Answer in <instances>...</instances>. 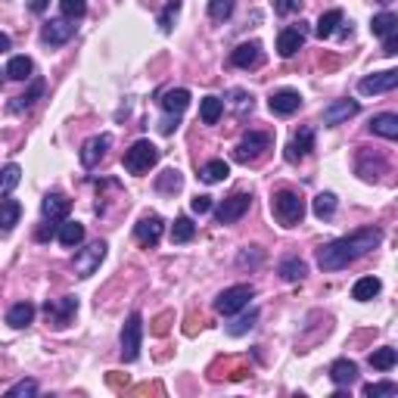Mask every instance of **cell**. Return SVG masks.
<instances>
[{
	"instance_id": "21",
	"label": "cell",
	"mask_w": 398,
	"mask_h": 398,
	"mask_svg": "<svg viewBox=\"0 0 398 398\" xmlns=\"http://www.w3.org/2000/svg\"><path fill=\"white\" fill-rule=\"evenodd\" d=\"M355 377H358V364L355 361H349V358H339V361H333V367H330V380L336 386H349V383H355Z\"/></svg>"
},
{
	"instance_id": "18",
	"label": "cell",
	"mask_w": 398,
	"mask_h": 398,
	"mask_svg": "<svg viewBox=\"0 0 398 398\" xmlns=\"http://www.w3.org/2000/svg\"><path fill=\"white\" fill-rule=\"evenodd\" d=\"M234 66L236 69H256L258 62H262V44L258 41H249V44H240V47L234 50Z\"/></svg>"
},
{
	"instance_id": "8",
	"label": "cell",
	"mask_w": 398,
	"mask_h": 398,
	"mask_svg": "<svg viewBox=\"0 0 398 398\" xmlns=\"http://www.w3.org/2000/svg\"><path fill=\"white\" fill-rule=\"evenodd\" d=\"M249 203H252V196H246V193L227 196V199L218 206V212H215L218 224H234V221H240V218L249 212Z\"/></svg>"
},
{
	"instance_id": "5",
	"label": "cell",
	"mask_w": 398,
	"mask_h": 398,
	"mask_svg": "<svg viewBox=\"0 0 398 398\" xmlns=\"http://www.w3.org/2000/svg\"><path fill=\"white\" fill-rule=\"evenodd\" d=\"M140 339H143V317L137 311H131L122 327V358L125 361H137V355H140Z\"/></svg>"
},
{
	"instance_id": "46",
	"label": "cell",
	"mask_w": 398,
	"mask_h": 398,
	"mask_svg": "<svg viewBox=\"0 0 398 398\" xmlns=\"http://www.w3.org/2000/svg\"><path fill=\"white\" fill-rule=\"evenodd\" d=\"M190 209L196 212V215H206V212H212V196H193V199H190Z\"/></svg>"
},
{
	"instance_id": "16",
	"label": "cell",
	"mask_w": 398,
	"mask_h": 398,
	"mask_svg": "<svg viewBox=\"0 0 398 398\" xmlns=\"http://www.w3.org/2000/svg\"><path fill=\"white\" fill-rule=\"evenodd\" d=\"M311 149H314V131H311V128H302V131H299V134L290 140V147H286V159H290V162H302V159L311 153Z\"/></svg>"
},
{
	"instance_id": "3",
	"label": "cell",
	"mask_w": 398,
	"mask_h": 398,
	"mask_svg": "<svg viewBox=\"0 0 398 398\" xmlns=\"http://www.w3.org/2000/svg\"><path fill=\"white\" fill-rule=\"evenodd\" d=\"M156 162H159V149L149 140H137L134 147L125 153V169H128L131 175H147Z\"/></svg>"
},
{
	"instance_id": "26",
	"label": "cell",
	"mask_w": 398,
	"mask_h": 398,
	"mask_svg": "<svg viewBox=\"0 0 398 398\" xmlns=\"http://www.w3.org/2000/svg\"><path fill=\"white\" fill-rule=\"evenodd\" d=\"M336 25H343V10H327L314 25V34L317 38H333L336 34Z\"/></svg>"
},
{
	"instance_id": "11",
	"label": "cell",
	"mask_w": 398,
	"mask_h": 398,
	"mask_svg": "<svg viewBox=\"0 0 398 398\" xmlns=\"http://www.w3.org/2000/svg\"><path fill=\"white\" fill-rule=\"evenodd\" d=\"M398 88V72L395 69H386V72H377L371 78H361L358 90L361 94H389V90Z\"/></svg>"
},
{
	"instance_id": "35",
	"label": "cell",
	"mask_w": 398,
	"mask_h": 398,
	"mask_svg": "<svg viewBox=\"0 0 398 398\" xmlns=\"http://www.w3.org/2000/svg\"><path fill=\"white\" fill-rule=\"evenodd\" d=\"M193 234H196V224L190 218H177L171 224V243H187V240H193Z\"/></svg>"
},
{
	"instance_id": "17",
	"label": "cell",
	"mask_w": 398,
	"mask_h": 398,
	"mask_svg": "<svg viewBox=\"0 0 398 398\" xmlns=\"http://www.w3.org/2000/svg\"><path fill=\"white\" fill-rule=\"evenodd\" d=\"M69 209H72V199H69V196H62V193H50L47 199H44V206H41L44 218H47L50 224L62 221V218L69 215Z\"/></svg>"
},
{
	"instance_id": "29",
	"label": "cell",
	"mask_w": 398,
	"mask_h": 398,
	"mask_svg": "<svg viewBox=\"0 0 398 398\" xmlns=\"http://www.w3.org/2000/svg\"><path fill=\"white\" fill-rule=\"evenodd\" d=\"M32 72H34V62L28 60V56H13L10 66H7V75L13 78V82H28Z\"/></svg>"
},
{
	"instance_id": "15",
	"label": "cell",
	"mask_w": 398,
	"mask_h": 398,
	"mask_svg": "<svg viewBox=\"0 0 398 398\" xmlns=\"http://www.w3.org/2000/svg\"><path fill=\"white\" fill-rule=\"evenodd\" d=\"M271 112L274 115H293L299 106H302V97H299V90H274L268 100Z\"/></svg>"
},
{
	"instance_id": "28",
	"label": "cell",
	"mask_w": 398,
	"mask_h": 398,
	"mask_svg": "<svg viewBox=\"0 0 398 398\" xmlns=\"http://www.w3.org/2000/svg\"><path fill=\"white\" fill-rule=\"evenodd\" d=\"M227 175H230V165L224 162V159H212V162H206L203 169H199V177H203L206 184H221Z\"/></svg>"
},
{
	"instance_id": "32",
	"label": "cell",
	"mask_w": 398,
	"mask_h": 398,
	"mask_svg": "<svg viewBox=\"0 0 398 398\" xmlns=\"http://www.w3.org/2000/svg\"><path fill=\"white\" fill-rule=\"evenodd\" d=\"M371 32L377 34V38H386V34H395V32H398V16H395V13H380V16H373Z\"/></svg>"
},
{
	"instance_id": "37",
	"label": "cell",
	"mask_w": 398,
	"mask_h": 398,
	"mask_svg": "<svg viewBox=\"0 0 398 398\" xmlns=\"http://www.w3.org/2000/svg\"><path fill=\"white\" fill-rule=\"evenodd\" d=\"M395 361H398L395 349H377L371 355V367H373V371H392V367H395Z\"/></svg>"
},
{
	"instance_id": "47",
	"label": "cell",
	"mask_w": 398,
	"mask_h": 398,
	"mask_svg": "<svg viewBox=\"0 0 398 398\" xmlns=\"http://www.w3.org/2000/svg\"><path fill=\"white\" fill-rule=\"evenodd\" d=\"M240 264H256V262H262V249L258 246H252V256L249 252H240V258H236Z\"/></svg>"
},
{
	"instance_id": "38",
	"label": "cell",
	"mask_w": 398,
	"mask_h": 398,
	"mask_svg": "<svg viewBox=\"0 0 398 398\" xmlns=\"http://www.w3.org/2000/svg\"><path fill=\"white\" fill-rule=\"evenodd\" d=\"M41 94H44V82H34V84H32V90H25L22 97H16V103H13L10 109H13V112H22V109L34 106V100H38Z\"/></svg>"
},
{
	"instance_id": "39",
	"label": "cell",
	"mask_w": 398,
	"mask_h": 398,
	"mask_svg": "<svg viewBox=\"0 0 398 398\" xmlns=\"http://www.w3.org/2000/svg\"><path fill=\"white\" fill-rule=\"evenodd\" d=\"M256 321H258V311L252 308L249 314H240L234 324H227V333H230V336H243L246 330H252V327H256Z\"/></svg>"
},
{
	"instance_id": "50",
	"label": "cell",
	"mask_w": 398,
	"mask_h": 398,
	"mask_svg": "<svg viewBox=\"0 0 398 398\" xmlns=\"http://www.w3.org/2000/svg\"><path fill=\"white\" fill-rule=\"evenodd\" d=\"M177 119H181V115H169V119H165V122H162V134H171V131L177 128Z\"/></svg>"
},
{
	"instance_id": "10",
	"label": "cell",
	"mask_w": 398,
	"mask_h": 398,
	"mask_svg": "<svg viewBox=\"0 0 398 398\" xmlns=\"http://www.w3.org/2000/svg\"><path fill=\"white\" fill-rule=\"evenodd\" d=\"M162 230H165V224H162L159 215H143L134 227V236H137V243L140 246H149V249H153V246L162 240Z\"/></svg>"
},
{
	"instance_id": "41",
	"label": "cell",
	"mask_w": 398,
	"mask_h": 398,
	"mask_svg": "<svg viewBox=\"0 0 398 398\" xmlns=\"http://www.w3.org/2000/svg\"><path fill=\"white\" fill-rule=\"evenodd\" d=\"M234 7H236V0H209V16L218 22H224L234 16Z\"/></svg>"
},
{
	"instance_id": "52",
	"label": "cell",
	"mask_w": 398,
	"mask_h": 398,
	"mask_svg": "<svg viewBox=\"0 0 398 398\" xmlns=\"http://www.w3.org/2000/svg\"><path fill=\"white\" fill-rule=\"evenodd\" d=\"M373 3H383V7H389V3H392V0H373Z\"/></svg>"
},
{
	"instance_id": "43",
	"label": "cell",
	"mask_w": 398,
	"mask_h": 398,
	"mask_svg": "<svg viewBox=\"0 0 398 398\" xmlns=\"http://www.w3.org/2000/svg\"><path fill=\"white\" fill-rule=\"evenodd\" d=\"M38 392V383L34 380H22V383H16V386H10L7 389V398H19V395H34Z\"/></svg>"
},
{
	"instance_id": "42",
	"label": "cell",
	"mask_w": 398,
	"mask_h": 398,
	"mask_svg": "<svg viewBox=\"0 0 398 398\" xmlns=\"http://www.w3.org/2000/svg\"><path fill=\"white\" fill-rule=\"evenodd\" d=\"M60 10L66 19H82L88 13V0H60Z\"/></svg>"
},
{
	"instance_id": "23",
	"label": "cell",
	"mask_w": 398,
	"mask_h": 398,
	"mask_svg": "<svg viewBox=\"0 0 398 398\" xmlns=\"http://www.w3.org/2000/svg\"><path fill=\"white\" fill-rule=\"evenodd\" d=\"M371 131H373V134H380V137H386V140H395V137H398V115L395 112L377 115V119L371 122Z\"/></svg>"
},
{
	"instance_id": "33",
	"label": "cell",
	"mask_w": 398,
	"mask_h": 398,
	"mask_svg": "<svg viewBox=\"0 0 398 398\" xmlns=\"http://www.w3.org/2000/svg\"><path fill=\"white\" fill-rule=\"evenodd\" d=\"M181 187H184V177H181V171H177V169L162 171L159 181H156V190H159V193H177Z\"/></svg>"
},
{
	"instance_id": "13",
	"label": "cell",
	"mask_w": 398,
	"mask_h": 398,
	"mask_svg": "<svg viewBox=\"0 0 398 398\" xmlns=\"http://www.w3.org/2000/svg\"><path fill=\"white\" fill-rule=\"evenodd\" d=\"M72 34H75L72 19H50L47 25L41 28V41L50 44V47H60V44L72 41Z\"/></svg>"
},
{
	"instance_id": "31",
	"label": "cell",
	"mask_w": 398,
	"mask_h": 398,
	"mask_svg": "<svg viewBox=\"0 0 398 398\" xmlns=\"http://www.w3.org/2000/svg\"><path fill=\"white\" fill-rule=\"evenodd\" d=\"M22 181V169L19 165H7V169H0V199H7L10 193L16 190V184Z\"/></svg>"
},
{
	"instance_id": "49",
	"label": "cell",
	"mask_w": 398,
	"mask_h": 398,
	"mask_svg": "<svg viewBox=\"0 0 398 398\" xmlns=\"http://www.w3.org/2000/svg\"><path fill=\"white\" fill-rule=\"evenodd\" d=\"M47 7H50V0H28V10L32 13H47Z\"/></svg>"
},
{
	"instance_id": "45",
	"label": "cell",
	"mask_w": 398,
	"mask_h": 398,
	"mask_svg": "<svg viewBox=\"0 0 398 398\" xmlns=\"http://www.w3.org/2000/svg\"><path fill=\"white\" fill-rule=\"evenodd\" d=\"M299 7H302V0H274L277 16H293V13H299Z\"/></svg>"
},
{
	"instance_id": "34",
	"label": "cell",
	"mask_w": 398,
	"mask_h": 398,
	"mask_svg": "<svg viewBox=\"0 0 398 398\" xmlns=\"http://www.w3.org/2000/svg\"><path fill=\"white\" fill-rule=\"evenodd\" d=\"M305 274H308V268H305V262H299V258H286V262H280V277H284L286 284H296V280H302Z\"/></svg>"
},
{
	"instance_id": "12",
	"label": "cell",
	"mask_w": 398,
	"mask_h": 398,
	"mask_svg": "<svg viewBox=\"0 0 398 398\" xmlns=\"http://www.w3.org/2000/svg\"><path fill=\"white\" fill-rule=\"evenodd\" d=\"M109 147H112V137H109V134H97V137H90V140H84L82 153H78V156H82V165H84V169H97Z\"/></svg>"
},
{
	"instance_id": "2",
	"label": "cell",
	"mask_w": 398,
	"mask_h": 398,
	"mask_svg": "<svg viewBox=\"0 0 398 398\" xmlns=\"http://www.w3.org/2000/svg\"><path fill=\"white\" fill-rule=\"evenodd\" d=\"M271 212H274V218L284 224V227H296L305 218V199L299 193H293V190H280V193H274V199H271Z\"/></svg>"
},
{
	"instance_id": "22",
	"label": "cell",
	"mask_w": 398,
	"mask_h": 398,
	"mask_svg": "<svg viewBox=\"0 0 398 398\" xmlns=\"http://www.w3.org/2000/svg\"><path fill=\"white\" fill-rule=\"evenodd\" d=\"M187 106H190V90L175 88V90H165L162 94V109L169 115H181Z\"/></svg>"
},
{
	"instance_id": "6",
	"label": "cell",
	"mask_w": 398,
	"mask_h": 398,
	"mask_svg": "<svg viewBox=\"0 0 398 398\" xmlns=\"http://www.w3.org/2000/svg\"><path fill=\"white\" fill-rule=\"evenodd\" d=\"M103 258H106V243L103 240H94V243H88L78 256H75V274L82 277H94L97 268L103 264Z\"/></svg>"
},
{
	"instance_id": "25",
	"label": "cell",
	"mask_w": 398,
	"mask_h": 398,
	"mask_svg": "<svg viewBox=\"0 0 398 398\" xmlns=\"http://www.w3.org/2000/svg\"><path fill=\"white\" fill-rule=\"evenodd\" d=\"M380 290H383L380 277H361V280L351 286V299H358V302H371Z\"/></svg>"
},
{
	"instance_id": "40",
	"label": "cell",
	"mask_w": 398,
	"mask_h": 398,
	"mask_svg": "<svg viewBox=\"0 0 398 398\" xmlns=\"http://www.w3.org/2000/svg\"><path fill=\"white\" fill-rule=\"evenodd\" d=\"M177 13H181V0H169V3H165V10L159 13V28H162L165 34H169L171 28H175Z\"/></svg>"
},
{
	"instance_id": "9",
	"label": "cell",
	"mask_w": 398,
	"mask_h": 398,
	"mask_svg": "<svg viewBox=\"0 0 398 398\" xmlns=\"http://www.w3.org/2000/svg\"><path fill=\"white\" fill-rule=\"evenodd\" d=\"M75 311H78V299L75 296H62V299H53V302L44 305V314H47V321L53 327H66L75 317Z\"/></svg>"
},
{
	"instance_id": "19",
	"label": "cell",
	"mask_w": 398,
	"mask_h": 398,
	"mask_svg": "<svg viewBox=\"0 0 398 398\" xmlns=\"http://www.w3.org/2000/svg\"><path fill=\"white\" fill-rule=\"evenodd\" d=\"M305 44V28H284V32L277 34V50H280V56H293L299 47Z\"/></svg>"
},
{
	"instance_id": "24",
	"label": "cell",
	"mask_w": 398,
	"mask_h": 398,
	"mask_svg": "<svg viewBox=\"0 0 398 398\" xmlns=\"http://www.w3.org/2000/svg\"><path fill=\"white\" fill-rule=\"evenodd\" d=\"M34 321V305L32 302H16L13 308L7 311V324L16 327V330H22V327H28Z\"/></svg>"
},
{
	"instance_id": "20",
	"label": "cell",
	"mask_w": 398,
	"mask_h": 398,
	"mask_svg": "<svg viewBox=\"0 0 398 398\" xmlns=\"http://www.w3.org/2000/svg\"><path fill=\"white\" fill-rule=\"evenodd\" d=\"M22 215V206L16 199H0V236H10L13 227L19 224Z\"/></svg>"
},
{
	"instance_id": "14",
	"label": "cell",
	"mask_w": 398,
	"mask_h": 398,
	"mask_svg": "<svg viewBox=\"0 0 398 398\" xmlns=\"http://www.w3.org/2000/svg\"><path fill=\"white\" fill-rule=\"evenodd\" d=\"M358 112H361V106H358L355 100H336V103H330V106L324 109V125H327V128H336V125L355 119Z\"/></svg>"
},
{
	"instance_id": "48",
	"label": "cell",
	"mask_w": 398,
	"mask_h": 398,
	"mask_svg": "<svg viewBox=\"0 0 398 398\" xmlns=\"http://www.w3.org/2000/svg\"><path fill=\"white\" fill-rule=\"evenodd\" d=\"M383 53H386V56H395V53H398V32H395V34H386Z\"/></svg>"
},
{
	"instance_id": "30",
	"label": "cell",
	"mask_w": 398,
	"mask_h": 398,
	"mask_svg": "<svg viewBox=\"0 0 398 398\" xmlns=\"http://www.w3.org/2000/svg\"><path fill=\"white\" fill-rule=\"evenodd\" d=\"M221 115H224V100H218V97H206V100L199 103V119H203L206 125H215Z\"/></svg>"
},
{
	"instance_id": "7",
	"label": "cell",
	"mask_w": 398,
	"mask_h": 398,
	"mask_svg": "<svg viewBox=\"0 0 398 398\" xmlns=\"http://www.w3.org/2000/svg\"><path fill=\"white\" fill-rule=\"evenodd\" d=\"M268 147H271V137L264 134V131H249L243 140L236 143L234 159H236V162H252V159H258Z\"/></svg>"
},
{
	"instance_id": "1",
	"label": "cell",
	"mask_w": 398,
	"mask_h": 398,
	"mask_svg": "<svg viewBox=\"0 0 398 398\" xmlns=\"http://www.w3.org/2000/svg\"><path fill=\"white\" fill-rule=\"evenodd\" d=\"M380 240H383V230L380 227H361L349 236H339L333 243L321 246L317 249V268L321 271H343L351 262L364 258L371 249H377Z\"/></svg>"
},
{
	"instance_id": "27",
	"label": "cell",
	"mask_w": 398,
	"mask_h": 398,
	"mask_svg": "<svg viewBox=\"0 0 398 398\" xmlns=\"http://www.w3.org/2000/svg\"><path fill=\"white\" fill-rule=\"evenodd\" d=\"M60 243L66 246V249H75V246L82 243L84 240V224H78V221H66V224H60Z\"/></svg>"
},
{
	"instance_id": "4",
	"label": "cell",
	"mask_w": 398,
	"mask_h": 398,
	"mask_svg": "<svg viewBox=\"0 0 398 398\" xmlns=\"http://www.w3.org/2000/svg\"><path fill=\"white\" fill-rule=\"evenodd\" d=\"M252 296H256V290H252V286H246V284L227 286V290L215 299V311H218V314H224V317H234L236 311H243L246 305H249Z\"/></svg>"
},
{
	"instance_id": "36",
	"label": "cell",
	"mask_w": 398,
	"mask_h": 398,
	"mask_svg": "<svg viewBox=\"0 0 398 398\" xmlns=\"http://www.w3.org/2000/svg\"><path fill=\"white\" fill-rule=\"evenodd\" d=\"M311 212H314L317 218H330L333 212H336V196H333V193H317L314 203H311Z\"/></svg>"
},
{
	"instance_id": "44",
	"label": "cell",
	"mask_w": 398,
	"mask_h": 398,
	"mask_svg": "<svg viewBox=\"0 0 398 398\" xmlns=\"http://www.w3.org/2000/svg\"><path fill=\"white\" fill-rule=\"evenodd\" d=\"M395 392H398V386H395V383H371V386H364V395H367V398L395 395Z\"/></svg>"
},
{
	"instance_id": "51",
	"label": "cell",
	"mask_w": 398,
	"mask_h": 398,
	"mask_svg": "<svg viewBox=\"0 0 398 398\" xmlns=\"http://www.w3.org/2000/svg\"><path fill=\"white\" fill-rule=\"evenodd\" d=\"M3 50H10V34L0 32V53H3Z\"/></svg>"
}]
</instances>
